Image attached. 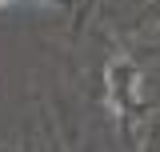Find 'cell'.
Wrapping results in <instances>:
<instances>
[{
  "instance_id": "cell-1",
  "label": "cell",
  "mask_w": 160,
  "mask_h": 152,
  "mask_svg": "<svg viewBox=\"0 0 160 152\" xmlns=\"http://www.w3.org/2000/svg\"><path fill=\"white\" fill-rule=\"evenodd\" d=\"M0 4H12V0H0Z\"/></svg>"
}]
</instances>
